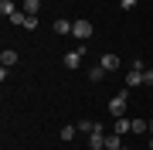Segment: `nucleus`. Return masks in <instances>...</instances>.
Here are the masks:
<instances>
[{"label":"nucleus","mask_w":153,"mask_h":150,"mask_svg":"<svg viewBox=\"0 0 153 150\" xmlns=\"http://www.w3.org/2000/svg\"><path fill=\"white\" fill-rule=\"evenodd\" d=\"M126 102H129V89H123L119 96H112V99H109V113H112L116 119L126 116Z\"/></svg>","instance_id":"obj_1"},{"label":"nucleus","mask_w":153,"mask_h":150,"mask_svg":"<svg viewBox=\"0 0 153 150\" xmlns=\"http://www.w3.org/2000/svg\"><path fill=\"white\" fill-rule=\"evenodd\" d=\"M85 51H88L85 45H78V48H71L68 55H65V68H71V72H75V68L82 65V55H85Z\"/></svg>","instance_id":"obj_2"},{"label":"nucleus","mask_w":153,"mask_h":150,"mask_svg":"<svg viewBox=\"0 0 153 150\" xmlns=\"http://www.w3.org/2000/svg\"><path fill=\"white\" fill-rule=\"evenodd\" d=\"M88 147L92 150H105V130L99 126V123L92 126V133H88Z\"/></svg>","instance_id":"obj_3"},{"label":"nucleus","mask_w":153,"mask_h":150,"mask_svg":"<svg viewBox=\"0 0 153 150\" xmlns=\"http://www.w3.org/2000/svg\"><path fill=\"white\" fill-rule=\"evenodd\" d=\"M71 34H75V38L85 45V41L92 38V24H88V21H75V24H71Z\"/></svg>","instance_id":"obj_4"},{"label":"nucleus","mask_w":153,"mask_h":150,"mask_svg":"<svg viewBox=\"0 0 153 150\" xmlns=\"http://www.w3.org/2000/svg\"><path fill=\"white\" fill-rule=\"evenodd\" d=\"M136 85H143V72L129 68V75H126V89H136Z\"/></svg>","instance_id":"obj_5"},{"label":"nucleus","mask_w":153,"mask_h":150,"mask_svg":"<svg viewBox=\"0 0 153 150\" xmlns=\"http://www.w3.org/2000/svg\"><path fill=\"white\" fill-rule=\"evenodd\" d=\"M21 10L27 14V17H38V10H41V0H24V4H21Z\"/></svg>","instance_id":"obj_6"},{"label":"nucleus","mask_w":153,"mask_h":150,"mask_svg":"<svg viewBox=\"0 0 153 150\" xmlns=\"http://www.w3.org/2000/svg\"><path fill=\"white\" fill-rule=\"evenodd\" d=\"M99 65H102L105 72H116V68H119V55H102V61H99Z\"/></svg>","instance_id":"obj_7"},{"label":"nucleus","mask_w":153,"mask_h":150,"mask_svg":"<svg viewBox=\"0 0 153 150\" xmlns=\"http://www.w3.org/2000/svg\"><path fill=\"white\" fill-rule=\"evenodd\" d=\"M116 133H133V119H126V116H119V119H116Z\"/></svg>","instance_id":"obj_8"},{"label":"nucleus","mask_w":153,"mask_h":150,"mask_svg":"<svg viewBox=\"0 0 153 150\" xmlns=\"http://www.w3.org/2000/svg\"><path fill=\"white\" fill-rule=\"evenodd\" d=\"M0 65H4V68H10V65H17V51H10V48H4V55H0Z\"/></svg>","instance_id":"obj_9"},{"label":"nucleus","mask_w":153,"mask_h":150,"mask_svg":"<svg viewBox=\"0 0 153 150\" xmlns=\"http://www.w3.org/2000/svg\"><path fill=\"white\" fill-rule=\"evenodd\" d=\"M17 10H21V7H14V0H0V14L4 17H14Z\"/></svg>","instance_id":"obj_10"},{"label":"nucleus","mask_w":153,"mask_h":150,"mask_svg":"<svg viewBox=\"0 0 153 150\" xmlns=\"http://www.w3.org/2000/svg\"><path fill=\"white\" fill-rule=\"evenodd\" d=\"M119 147H123L119 133H109V137H105V150H119Z\"/></svg>","instance_id":"obj_11"},{"label":"nucleus","mask_w":153,"mask_h":150,"mask_svg":"<svg viewBox=\"0 0 153 150\" xmlns=\"http://www.w3.org/2000/svg\"><path fill=\"white\" fill-rule=\"evenodd\" d=\"M71 24L75 21H55V34H71Z\"/></svg>","instance_id":"obj_12"},{"label":"nucleus","mask_w":153,"mask_h":150,"mask_svg":"<svg viewBox=\"0 0 153 150\" xmlns=\"http://www.w3.org/2000/svg\"><path fill=\"white\" fill-rule=\"evenodd\" d=\"M88 78H92V82H102V78H105V68H102V65L88 68Z\"/></svg>","instance_id":"obj_13"},{"label":"nucleus","mask_w":153,"mask_h":150,"mask_svg":"<svg viewBox=\"0 0 153 150\" xmlns=\"http://www.w3.org/2000/svg\"><path fill=\"white\" fill-rule=\"evenodd\" d=\"M7 21H10V24H21V28H24V24H27V14H24V10H17L14 17H7Z\"/></svg>","instance_id":"obj_14"},{"label":"nucleus","mask_w":153,"mask_h":150,"mask_svg":"<svg viewBox=\"0 0 153 150\" xmlns=\"http://www.w3.org/2000/svg\"><path fill=\"white\" fill-rule=\"evenodd\" d=\"M75 130H78V126H61V140H65V143H68V140L75 137Z\"/></svg>","instance_id":"obj_15"},{"label":"nucleus","mask_w":153,"mask_h":150,"mask_svg":"<svg viewBox=\"0 0 153 150\" xmlns=\"http://www.w3.org/2000/svg\"><path fill=\"white\" fill-rule=\"evenodd\" d=\"M143 130H150V123H143V119H133V133H143Z\"/></svg>","instance_id":"obj_16"},{"label":"nucleus","mask_w":153,"mask_h":150,"mask_svg":"<svg viewBox=\"0 0 153 150\" xmlns=\"http://www.w3.org/2000/svg\"><path fill=\"white\" fill-rule=\"evenodd\" d=\"M136 4H140V0H119V7H123V10H136Z\"/></svg>","instance_id":"obj_17"},{"label":"nucleus","mask_w":153,"mask_h":150,"mask_svg":"<svg viewBox=\"0 0 153 150\" xmlns=\"http://www.w3.org/2000/svg\"><path fill=\"white\" fill-rule=\"evenodd\" d=\"M143 82H146V85H153V68H146V72H143Z\"/></svg>","instance_id":"obj_18"},{"label":"nucleus","mask_w":153,"mask_h":150,"mask_svg":"<svg viewBox=\"0 0 153 150\" xmlns=\"http://www.w3.org/2000/svg\"><path fill=\"white\" fill-rule=\"evenodd\" d=\"M150 133H153V119H150Z\"/></svg>","instance_id":"obj_19"},{"label":"nucleus","mask_w":153,"mask_h":150,"mask_svg":"<svg viewBox=\"0 0 153 150\" xmlns=\"http://www.w3.org/2000/svg\"><path fill=\"white\" fill-rule=\"evenodd\" d=\"M150 150H153V137H150Z\"/></svg>","instance_id":"obj_20"},{"label":"nucleus","mask_w":153,"mask_h":150,"mask_svg":"<svg viewBox=\"0 0 153 150\" xmlns=\"http://www.w3.org/2000/svg\"><path fill=\"white\" fill-rule=\"evenodd\" d=\"M119 150H129V147H119Z\"/></svg>","instance_id":"obj_21"}]
</instances>
